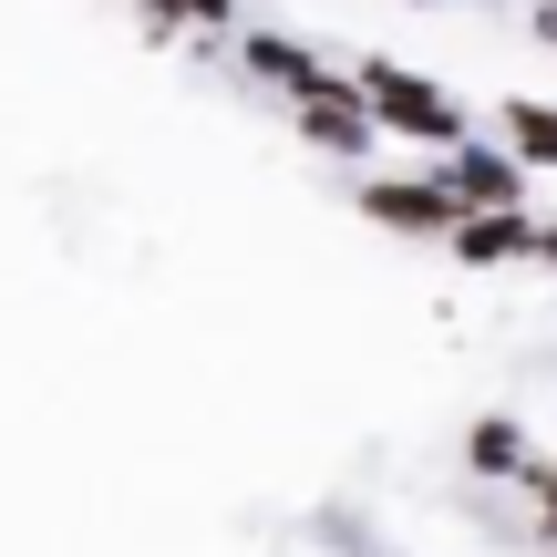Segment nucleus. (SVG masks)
<instances>
[{
	"label": "nucleus",
	"mask_w": 557,
	"mask_h": 557,
	"mask_svg": "<svg viewBox=\"0 0 557 557\" xmlns=\"http://www.w3.org/2000/svg\"><path fill=\"white\" fill-rule=\"evenodd\" d=\"M444 238H455L465 269H496V259H527V248H537V227H527L517 207H485V218H455Z\"/></svg>",
	"instance_id": "nucleus-5"
},
{
	"label": "nucleus",
	"mask_w": 557,
	"mask_h": 557,
	"mask_svg": "<svg viewBox=\"0 0 557 557\" xmlns=\"http://www.w3.org/2000/svg\"><path fill=\"white\" fill-rule=\"evenodd\" d=\"M299 135H310L320 156H372V135H382V124H372V103H361L351 83L331 73L320 94H299Z\"/></svg>",
	"instance_id": "nucleus-3"
},
{
	"label": "nucleus",
	"mask_w": 557,
	"mask_h": 557,
	"mask_svg": "<svg viewBox=\"0 0 557 557\" xmlns=\"http://www.w3.org/2000/svg\"><path fill=\"white\" fill-rule=\"evenodd\" d=\"M351 94L372 103V124H382V135L465 145V103H455V94H434L423 73H403V62H361V73H351Z\"/></svg>",
	"instance_id": "nucleus-1"
},
{
	"label": "nucleus",
	"mask_w": 557,
	"mask_h": 557,
	"mask_svg": "<svg viewBox=\"0 0 557 557\" xmlns=\"http://www.w3.org/2000/svg\"><path fill=\"white\" fill-rule=\"evenodd\" d=\"M361 207H372L393 238H444V227L465 218V207L444 197V176H372V186H361Z\"/></svg>",
	"instance_id": "nucleus-2"
},
{
	"label": "nucleus",
	"mask_w": 557,
	"mask_h": 557,
	"mask_svg": "<svg viewBox=\"0 0 557 557\" xmlns=\"http://www.w3.org/2000/svg\"><path fill=\"white\" fill-rule=\"evenodd\" d=\"M238 52H248V73H259V83H278V94H320V83H331V62L299 52L289 32H248Z\"/></svg>",
	"instance_id": "nucleus-6"
},
{
	"label": "nucleus",
	"mask_w": 557,
	"mask_h": 557,
	"mask_svg": "<svg viewBox=\"0 0 557 557\" xmlns=\"http://www.w3.org/2000/svg\"><path fill=\"white\" fill-rule=\"evenodd\" d=\"M537 517H547V537H557V465H537Z\"/></svg>",
	"instance_id": "nucleus-9"
},
{
	"label": "nucleus",
	"mask_w": 557,
	"mask_h": 557,
	"mask_svg": "<svg viewBox=\"0 0 557 557\" xmlns=\"http://www.w3.org/2000/svg\"><path fill=\"white\" fill-rule=\"evenodd\" d=\"M444 197H455L465 218H485V207H517V197H527V165L496 156V145H455V176H444Z\"/></svg>",
	"instance_id": "nucleus-4"
},
{
	"label": "nucleus",
	"mask_w": 557,
	"mask_h": 557,
	"mask_svg": "<svg viewBox=\"0 0 557 557\" xmlns=\"http://www.w3.org/2000/svg\"><path fill=\"white\" fill-rule=\"evenodd\" d=\"M465 465H475V475H537V465H527V434L506 413H485L475 434H465Z\"/></svg>",
	"instance_id": "nucleus-7"
},
{
	"label": "nucleus",
	"mask_w": 557,
	"mask_h": 557,
	"mask_svg": "<svg viewBox=\"0 0 557 557\" xmlns=\"http://www.w3.org/2000/svg\"><path fill=\"white\" fill-rule=\"evenodd\" d=\"M506 135H517V165H557V103H506Z\"/></svg>",
	"instance_id": "nucleus-8"
},
{
	"label": "nucleus",
	"mask_w": 557,
	"mask_h": 557,
	"mask_svg": "<svg viewBox=\"0 0 557 557\" xmlns=\"http://www.w3.org/2000/svg\"><path fill=\"white\" fill-rule=\"evenodd\" d=\"M537 41H547V52H557V0H547V11H537Z\"/></svg>",
	"instance_id": "nucleus-11"
},
{
	"label": "nucleus",
	"mask_w": 557,
	"mask_h": 557,
	"mask_svg": "<svg viewBox=\"0 0 557 557\" xmlns=\"http://www.w3.org/2000/svg\"><path fill=\"white\" fill-rule=\"evenodd\" d=\"M176 21H207V32H218V21H227V0H176Z\"/></svg>",
	"instance_id": "nucleus-10"
},
{
	"label": "nucleus",
	"mask_w": 557,
	"mask_h": 557,
	"mask_svg": "<svg viewBox=\"0 0 557 557\" xmlns=\"http://www.w3.org/2000/svg\"><path fill=\"white\" fill-rule=\"evenodd\" d=\"M537 259H557V227H537Z\"/></svg>",
	"instance_id": "nucleus-12"
}]
</instances>
